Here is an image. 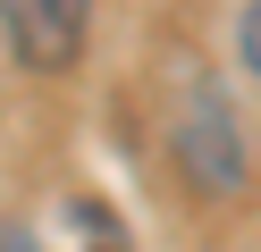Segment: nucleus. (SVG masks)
<instances>
[{"mask_svg":"<svg viewBox=\"0 0 261 252\" xmlns=\"http://www.w3.org/2000/svg\"><path fill=\"white\" fill-rule=\"evenodd\" d=\"M0 25H9V42H17L25 67H68L85 50L93 0H0Z\"/></svg>","mask_w":261,"mask_h":252,"instance_id":"f257e3e1","label":"nucleus"},{"mask_svg":"<svg viewBox=\"0 0 261 252\" xmlns=\"http://www.w3.org/2000/svg\"><path fill=\"white\" fill-rule=\"evenodd\" d=\"M177 160H186V168H194V185H211V193L244 177V143H236V118H227V101L211 93V84L186 101V109H177Z\"/></svg>","mask_w":261,"mask_h":252,"instance_id":"f03ea898","label":"nucleus"},{"mask_svg":"<svg viewBox=\"0 0 261 252\" xmlns=\"http://www.w3.org/2000/svg\"><path fill=\"white\" fill-rule=\"evenodd\" d=\"M236 42H244V67H253V76H261V0H253V9H244V25H236Z\"/></svg>","mask_w":261,"mask_h":252,"instance_id":"7ed1b4c3","label":"nucleus"},{"mask_svg":"<svg viewBox=\"0 0 261 252\" xmlns=\"http://www.w3.org/2000/svg\"><path fill=\"white\" fill-rule=\"evenodd\" d=\"M0 252H34V235H17V227H0Z\"/></svg>","mask_w":261,"mask_h":252,"instance_id":"20e7f679","label":"nucleus"}]
</instances>
